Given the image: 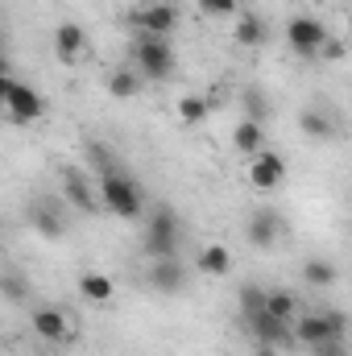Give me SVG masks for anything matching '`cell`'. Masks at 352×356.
<instances>
[{
	"label": "cell",
	"mask_w": 352,
	"mask_h": 356,
	"mask_svg": "<svg viewBox=\"0 0 352 356\" xmlns=\"http://www.w3.org/2000/svg\"><path fill=\"white\" fill-rule=\"evenodd\" d=\"M150 83H166L178 67V54L170 38H154V33H133V58H129Z\"/></svg>",
	"instance_id": "cell-3"
},
{
	"label": "cell",
	"mask_w": 352,
	"mask_h": 356,
	"mask_svg": "<svg viewBox=\"0 0 352 356\" xmlns=\"http://www.w3.org/2000/svg\"><path fill=\"white\" fill-rule=\"evenodd\" d=\"M303 282H307L311 290H332V286L340 282V266H336L332 257H307V261H303Z\"/></svg>",
	"instance_id": "cell-18"
},
{
	"label": "cell",
	"mask_w": 352,
	"mask_h": 356,
	"mask_svg": "<svg viewBox=\"0 0 352 356\" xmlns=\"http://www.w3.org/2000/svg\"><path fill=\"white\" fill-rule=\"evenodd\" d=\"M232 38H237V46L257 50V46H265V38H269V25H265L257 13H241L237 25H232Z\"/></svg>",
	"instance_id": "cell-21"
},
{
	"label": "cell",
	"mask_w": 352,
	"mask_h": 356,
	"mask_svg": "<svg viewBox=\"0 0 352 356\" xmlns=\"http://www.w3.org/2000/svg\"><path fill=\"white\" fill-rule=\"evenodd\" d=\"M29 327H33V336L46 340V344H71V340H75L71 315H67L63 307H50V302H42V307L29 311Z\"/></svg>",
	"instance_id": "cell-9"
},
{
	"label": "cell",
	"mask_w": 352,
	"mask_h": 356,
	"mask_svg": "<svg viewBox=\"0 0 352 356\" xmlns=\"http://www.w3.org/2000/svg\"><path fill=\"white\" fill-rule=\"evenodd\" d=\"M282 178H286V158L273 154V149H262V154L249 162V182H253L257 191H273V186H282Z\"/></svg>",
	"instance_id": "cell-16"
},
{
	"label": "cell",
	"mask_w": 352,
	"mask_h": 356,
	"mask_svg": "<svg viewBox=\"0 0 352 356\" xmlns=\"http://www.w3.org/2000/svg\"><path fill=\"white\" fill-rule=\"evenodd\" d=\"M79 294H83L88 302H95V307H108L112 294H116V286H112V277H104V273L88 269V273H79Z\"/></svg>",
	"instance_id": "cell-23"
},
{
	"label": "cell",
	"mask_w": 352,
	"mask_h": 356,
	"mask_svg": "<svg viewBox=\"0 0 352 356\" xmlns=\"http://www.w3.org/2000/svg\"><path fill=\"white\" fill-rule=\"evenodd\" d=\"M178 21H182V13H178V4H170V0H154V4H145V8H129V13H125V25H129V29L154 33V38H175Z\"/></svg>",
	"instance_id": "cell-6"
},
{
	"label": "cell",
	"mask_w": 352,
	"mask_h": 356,
	"mask_svg": "<svg viewBox=\"0 0 352 356\" xmlns=\"http://www.w3.org/2000/svg\"><path fill=\"white\" fill-rule=\"evenodd\" d=\"M265 311H269V315H278L282 323H294V319L303 315L290 290H265Z\"/></svg>",
	"instance_id": "cell-25"
},
{
	"label": "cell",
	"mask_w": 352,
	"mask_h": 356,
	"mask_svg": "<svg viewBox=\"0 0 352 356\" xmlns=\"http://www.w3.org/2000/svg\"><path fill=\"white\" fill-rule=\"evenodd\" d=\"M195 266H199L203 277H228L232 273V253H228V245H203Z\"/></svg>",
	"instance_id": "cell-20"
},
{
	"label": "cell",
	"mask_w": 352,
	"mask_h": 356,
	"mask_svg": "<svg viewBox=\"0 0 352 356\" xmlns=\"http://www.w3.org/2000/svg\"><path fill=\"white\" fill-rule=\"evenodd\" d=\"M141 249L150 261H162V257H178L182 249V220L170 203H158L150 207L145 216V236H141Z\"/></svg>",
	"instance_id": "cell-2"
},
{
	"label": "cell",
	"mask_w": 352,
	"mask_h": 356,
	"mask_svg": "<svg viewBox=\"0 0 352 356\" xmlns=\"http://www.w3.org/2000/svg\"><path fill=\"white\" fill-rule=\"evenodd\" d=\"M0 91H4V112H8L13 124H33V120L46 116V95L38 88H29L21 79H4Z\"/></svg>",
	"instance_id": "cell-7"
},
{
	"label": "cell",
	"mask_w": 352,
	"mask_h": 356,
	"mask_svg": "<svg viewBox=\"0 0 352 356\" xmlns=\"http://www.w3.org/2000/svg\"><path fill=\"white\" fill-rule=\"evenodd\" d=\"M0 294H4V302H29V298H33V294H29V282H25V273L13 266V261L0 269Z\"/></svg>",
	"instance_id": "cell-24"
},
{
	"label": "cell",
	"mask_w": 352,
	"mask_h": 356,
	"mask_svg": "<svg viewBox=\"0 0 352 356\" xmlns=\"http://www.w3.org/2000/svg\"><path fill=\"white\" fill-rule=\"evenodd\" d=\"M319 58H344V42H336V38H328V46L319 50Z\"/></svg>",
	"instance_id": "cell-31"
},
{
	"label": "cell",
	"mask_w": 352,
	"mask_h": 356,
	"mask_svg": "<svg viewBox=\"0 0 352 356\" xmlns=\"http://www.w3.org/2000/svg\"><path fill=\"white\" fill-rule=\"evenodd\" d=\"M33 356H54V353H33Z\"/></svg>",
	"instance_id": "cell-33"
},
{
	"label": "cell",
	"mask_w": 352,
	"mask_h": 356,
	"mask_svg": "<svg viewBox=\"0 0 352 356\" xmlns=\"http://www.w3.org/2000/svg\"><path fill=\"white\" fill-rule=\"evenodd\" d=\"M241 323L249 327V336L253 340H262V344H273V348H294L298 340H294V323H282L278 315H269V311H253V315H241Z\"/></svg>",
	"instance_id": "cell-12"
},
{
	"label": "cell",
	"mask_w": 352,
	"mask_h": 356,
	"mask_svg": "<svg viewBox=\"0 0 352 356\" xmlns=\"http://www.w3.org/2000/svg\"><path fill=\"white\" fill-rule=\"evenodd\" d=\"M88 54V29L79 25V21H58L54 25V58L58 63H79Z\"/></svg>",
	"instance_id": "cell-15"
},
{
	"label": "cell",
	"mask_w": 352,
	"mask_h": 356,
	"mask_svg": "<svg viewBox=\"0 0 352 356\" xmlns=\"http://www.w3.org/2000/svg\"><path fill=\"white\" fill-rule=\"evenodd\" d=\"M145 83H150V79H145L133 63L108 71V95H112V99H137V95L145 91Z\"/></svg>",
	"instance_id": "cell-17"
},
{
	"label": "cell",
	"mask_w": 352,
	"mask_h": 356,
	"mask_svg": "<svg viewBox=\"0 0 352 356\" xmlns=\"http://www.w3.org/2000/svg\"><path fill=\"white\" fill-rule=\"evenodd\" d=\"M307 353L311 356H352V348H349V340H323V344H311Z\"/></svg>",
	"instance_id": "cell-30"
},
{
	"label": "cell",
	"mask_w": 352,
	"mask_h": 356,
	"mask_svg": "<svg viewBox=\"0 0 352 356\" xmlns=\"http://www.w3.org/2000/svg\"><path fill=\"white\" fill-rule=\"evenodd\" d=\"M349 315L336 311V307H319V311H303L294 319V340L298 348H311V344H323V340H349Z\"/></svg>",
	"instance_id": "cell-4"
},
{
	"label": "cell",
	"mask_w": 352,
	"mask_h": 356,
	"mask_svg": "<svg viewBox=\"0 0 352 356\" xmlns=\"http://www.w3.org/2000/svg\"><path fill=\"white\" fill-rule=\"evenodd\" d=\"M286 46H290L298 58H315V54L328 46V25L315 21V17H307V13H298V17L286 21Z\"/></svg>",
	"instance_id": "cell-8"
},
{
	"label": "cell",
	"mask_w": 352,
	"mask_h": 356,
	"mask_svg": "<svg viewBox=\"0 0 352 356\" xmlns=\"http://www.w3.org/2000/svg\"><path fill=\"white\" fill-rule=\"evenodd\" d=\"M253 356H278L273 344H262V340H253Z\"/></svg>",
	"instance_id": "cell-32"
},
{
	"label": "cell",
	"mask_w": 352,
	"mask_h": 356,
	"mask_svg": "<svg viewBox=\"0 0 352 356\" xmlns=\"http://www.w3.org/2000/svg\"><path fill=\"white\" fill-rule=\"evenodd\" d=\"M199 13H207V17H241V0H199Z\"/></svg>",
	"instance_id": "cell-29"
},
{
	"label": "cell",
	"mask_w": 352,
	"mask_h": 356,
	"mask_svg": "<svg viewBox=\"0 0 352 356\" xmlns=\"http://www.w3.org/2000/svg\"><path fill=\"white\" fill-rule=\"evenodd\" d=\"M145 286L154 290V294H166V298H175L186 290V266L178 261V257H162V261H150L145 266Z\"/></svg>",
	"instance_id": "cell-13"
},
{
	"label": "cell",
	"mask_w": 352,
	"mask_h": 356,
	"mask_svg": "<svg viewBox=\"0 0 352 356\" xmlns=\"http://www.w3.org/2000/svg\"><path fill=\"white\" fill-rule=\"evenodd\" d=\"M241 112H245V120L269 124V116H273V99H269V91H265L262 83H249V88L241 91Z\"/></svg>",
	"instance_id": "cell-19"
},
{
	"label": "cell",
	"mask_w": 352,
	"mask_h": 356,
	"mask_svg": "<svg viewBox=\"0 0 352 356\" xmlns=\"http://www.w3.org/2000/svg\"><path fill=\"white\" fill-rule=\"evenodd\" d=\"M83 154H88V166H91V175H99V170H112V166H116V158H112V149H108L104 141H95V137H88V141H83Z\"/></svg>",
	"instance_id": "cell-27"
},
{
	"label": "cell",
	"mask_w": 352,
	"mask_h": 356,
	"mask_svg": "<svg viewBox=\"0 0 352 356\" xmlns=\"http://www.w3.org/2000/svg\"><path fill=\"white\" fill-rule=\"evenodd\" d=\"M67 199H54V195H33L29 203H25V220H29V228L38 232V236H46V241H58V236H67L71 232V216H67Z\"/></svg>",
	"instance_id": "cell-5"
},
{
	"label": "cell",
	"mask_w": 352,
	"mask_h": 356,
	"mask_svg": "<svg viewBox=\"0 0 352 356\" xmlns=\"http://www.w3.org/2000/svg\"><path fill=\"white\" fill-rule=\"evenodd\" d=\"M95 186H99V199H104V207L112 216H120V220H145L150 216V203H145L141 182L129 175L120 162L112 170H99L95 175Z\"/></svg>",
	"instance_id": "cell-1"
},
{
	"label": "cell",
	"mask_w": 352,
	"mask_h": 356,
	"mask_svg": "<svg viewBox=\"0 0 352 356\" xmlns=\"http://www.w3.org/2000/svg\"><path fill=\"white\" fill-rule=\"evenodd\" d=\"M282 232H286V224H282V216H278L273 207H253L249 220H245V241H249L257 253L278 249V245H282Z\"/></svg>",
	"instance_id": "cell-10"
},
{
	"label": "cell",
	"mask_w": 352,
	"mask_h": 356,
	"mask_svg": "<svg viewBox=\"0 0 352 356\" xmlns=\"http://www.w3.org/2000/svg\"><path fill=\"white\" fill-rule=\"evenodd\" d=\"M63 199L75 207V211H83V216H91L95 211V191H91V182H95V175H88V170H79V166H63Z\"/></svg>",
	"instance_id": "cell-14"
},
{
	"label": "cell",
	"mask_w": 352,
	"mask_h": 356,
	"mask_svg": "<svg viewBox=\"0 0 352 356\" xmlns=\"http://www.w3.org/2000/svg\"><path fill=\"white\" fill-rule=\"evenodd\" d=\"M349 232H352V224H349Z\"/></svg>",
	"instance_id": "cell-34"
},
{
	"label": "cell",
	"mask_w": 352,
	"mask_h": 356,
	"mask_svg": "<svg viewBox=\"0 0 352 356\" xmlns=\"http://www.w3.org/2000/svg\"><path fill=\"white\" fill-rule=\"evenodd\" d=\"M253 311H265V286L245 282L241 286V315H253Z\"/></svg>",
	"instance_id": "cell-28"
},
{
	"label": "cell",
	"mask_w": 352,
	"mask_h": 356,
	"mask_svg": "<svg viewBox=\"0 0 352 356\" xmlns=\"http://www.w3.org/2000/svg\"><path fill=\"white\" fill-rule=\"evenodd\" d=\"M298 133L311 137V141H336L344 133V124H340V116H336L332 104H307L298 112Z\"/></svg>",
	"instance_id": "cell-11"
},
{
	"label": "cell",
	"mask_w": 352,
	"mask_h": 356,
	"mask_svg": "<svg viewBox=\"0 0 352 356\" xmlns=\"http://www.w3.org/2000/svg\"><path fill=\"white\" fill-rule=\"evenodd\" d=\"M207 112H211V104H207L203 95H182V99H178V120H182V124H203Z\"/></svg>",
	"instance_id": "cell-26"
},
{
	"label": "cell",
	"mask_w": 352,
	"mask_h": 356,
	"mask_svg": "<svg viewBox=\"0 0 352 356\" xmlns=\"http://www.w3.org/2000/svg\"><path fill=\"white\" fill-rule=\"evenodd\" d=\"M232 149L257 158V154L265 149V124H257V120H241V124L232 129Z\"/></svg>",
	"instance_id": "cell-22"
}]
</instances>
